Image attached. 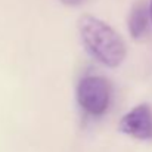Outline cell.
<instances>
[{
	"mask_svg": "<svg viewBox=\"0 0 152 152\" xmlns=\"http://www.w3.org/2000/svg\"><path fill=\"white\" fill-rule=\"evenodd\" d=\"M78 34L86 52L98 62L117 68L126 58V45L121 36L102 19L83 15L78 19Z\"/></svg>",
	"mask_w": 152,
	"mask_h": 152,
	"instance_id": "6da1fadb",
	"label": "cell"
},
{
	"mask_svg": "<svg viewBox=\"0 0 152 152\" xmlns=\"http://www.w3.org/2000/svg\"><path fill=\"white\" fill-rule=\"evenodd\" d=\"M75 98L83 111L99 117L109 106L111 86L101 75H86L77 84Z\"/></svg>",
	"mask_w": 152,
	"mask_h": 152,
	"instance_id": "7a4b0ae2",
	"label": "cell"
},
{
	"mask_svg": "<svg viewBox=\"0 0 152 152\" xmlns=\"http://www.w3.org/2000/svg\"><path fill=\"white\" fill-rule=\"evenodd\" d=\"M121 133L139 140L152 139V109L149 105L142 103L124 114L118 123Z\"/></svg>",
	"mask_w": 152,
	"mask_h": 152,
	"instance_id": "3957f363",
	"label": "cell"
},
{
	"mask_svg": "<svg viewBox=\"0 0 152 152\" xmlns=\"http://www.w3.org/2000/svg\"><path fill=\"white\" fill-rule=\"evenodd\" d=\"M129 33L134 40H140L148 34L149 10L143 3H136L129 15Z\"/></svg>",
	"mask_w": 152,
	"mask_h": 152,
	"instance_id": "277c9868",
	"label": "cell"
},
{
	"mask_svg": "<svg viewBox=\"0 0 152 152\" xmlns=\"http://www.w3.org/2000/svg\"><path fill=\"white\" fill-rule=\"evenodd\" d=\"M64 4H68V6H78L83 3V0H61Z\"/></svg>",
	"mask_w": 152,
	"mask_h": 152,
	"instance_id": "5b68a950",
	"label": "cell"
},
{
	"mask_svg": "<svg viewBox=\"0 0 152 152\" xmlns=\"http://www.w3.org/2000/svg\"><path fill=\"white\" fill-rule=\"evenodd\" d=\"M148 10H149V21L152 22V0H151V4H149V9Z\"/></svg>",
	"mask_w": 152,
	"mask_h": 152,
	"instance_id": "8992f818",
	"label": "cell"
}]
</instances>
